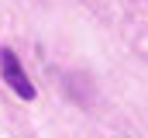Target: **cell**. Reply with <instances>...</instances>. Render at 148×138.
<instances>
[{
  "mask_svg": "<svg viewBox=\"0 0 148 138\" xmlns=\"http://www.w3.org/2000/svg\"><path fill=\"white\" fill-rule=\"evenodd\" d=\"M0 76L7 79V86H10L21 100H35V86H31L28 72L21 66V59H17L10 48H0Z\"/></svg>",
  "mask_w": 148,
  "mask_h": 138,
  "instance_id": "6da1fadb",
  "label": "cell"
}]
</instances>
